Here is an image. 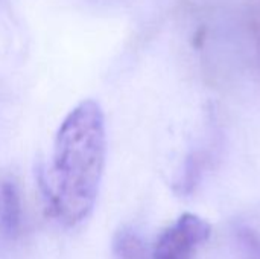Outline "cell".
Listing matches in <instances>:
<instances>
[{
    "label": "cell",
    "mask_w": 260,
    "mask_h": 259,
    "mask_svg": "<svg viewBox=\"0 0 260 259\" xmlns=\"http://www.w3.org/2000/svg\"><path fill=\"white\" fill-rule=\"evenodd\" d=\"M107 156L101 105L85 99L62 121L53 145L44 192L55 217L67 226L82 223L93 211Z\"/></svg>",
    "instance_id": "6da1fadb"
},
{
    "label": "cell",
    "mask_w": 260,
    "mask_h": 259,
    "mask_svg": "<svg viewBox=\"0 0 260 259\" xmlns=\"http://www.w3.org/2000/svg\"><path fill=\"white\" fill-rule=\"evenodd\" d=\"M209 237L207 221L193 214H184L158 237L152 259H192Z\"/></svg>",
    "instance_id": "7a4b0ae2"
},
{
    "label": "cell",
    "mask_w": 260,
    "mask_h": 259,
    "mask_svg": "<svg viewBox=\"0 0 260 259\" xmlns=\"http://www.w3.org/2000/svg\"><path fill=\"white\" fill-rule=\"evenodd\" d=\"M0 223L9 235H15L21 226L20 194L12 182H3L0 186Z\"/></svg>",
    "instance_id": "3957f363"
},
{
    "label": "cell",
    "mask_w": 260,
    "mask_h": 259,
    "mask_svg": "<svg viewBox=\"0 0 260 259\" xmlns=\"http://www.w3.org/2000/svg\"><path fill=\"white\" fill-rule=\"evenodd\" d=\"M113 259H148L146 247L133 229H120L113 238Z\"/></svg>",
    "instance_id": "277c9868"
}]
</instances>
